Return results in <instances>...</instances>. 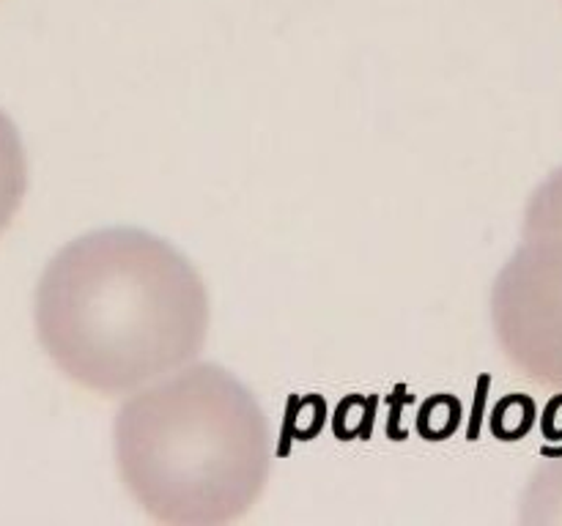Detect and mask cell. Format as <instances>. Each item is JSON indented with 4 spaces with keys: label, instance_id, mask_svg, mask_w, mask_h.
<instances>
[{
    "label": "cell",
    "instance_id": "cell-3",
    "mask_svg": "<svg viewBox=\"0 0 562 526\" xmlns=\"http://www.w3.org/2000/svg\"><path fill=\"white\" fill-rule=\"evenodd\" d=\"M492 321L505 356L562 392V241L525 239L494 279Z\"/></svg>",
    "mask_w": 562,
    "mask_h": 526
},
{
    "label": "cell",
    "instance_id": "cell-2",
    "mask_svg": "<svg viewBox=\"0 0 562 526\" xmlns=\"http://www.w3.org/2000/svg\"><path fill=\"white\" fill-rule=\"evenodd\" d=\"M113 442L126 491L162 524L241 518L272 466L261 405L214 362L179 367L132 395L115 416Z\"/></svg>",
    "mask_w": 562,
    "mask_h": 526
},
{
    "label": "cell",
    "instance_id": "cell-1",
    "mask_svg": "<svg viewBox=\"0 0 562 526\" xmlns=\"http://www.w3.org/2000/svg\"><path fill=\"white\" fill-rule=\"evenodd\" d=\"M36 334L75 384L124 395L201 354L209 294L170 241L102 228L69 241L36 285Z\"/></svg>",
    "mask_w": 562,
    "mask_h": 526
},
{
    "label": "cell",
    "instance_id": "cell-5",
    "mask_svg": "<svg viewBox=\"0 0 562 526\" xmlns=\"http://www.w3.org/2000/svg\"><path fill=\"white\" fill-rule=\"evenodd\" d=\"M525 524H562V458L549 460L532 474L521 496Z\"/></svg>",
    "mask_w": 562,
    "mask_h": 526
},
{
    "label": "cell",
    "instance_id": "cell-6",
    "mask_svg": "<svg viewBox=\"0 0 562 526\" xmlns=\"http://www.w3.org/2000/svg\"><path fill=\"white\" fill-rule=\"evenodd\" d=\"M521 233H525V239L562 241V168L554 170L530 195Z\"/></svg>",
    "mask_w": 562,
    "mask_h": 526
},
{
    "label": "cell",
    "instance_id": "cell-4",
    "mask_svg": "<svg viewBox=\"0 0 562 526\" xmlns=\"http://www.w3.org/2000/svg\"><path fill=\"white\" fill-rule=\"evenodd\" d=\"M27 190V159L14 121L0 110V233L20 211Z\"/></svg>",
    "mask_w": 562,
    "mask_h": 526
}]
</instances>
